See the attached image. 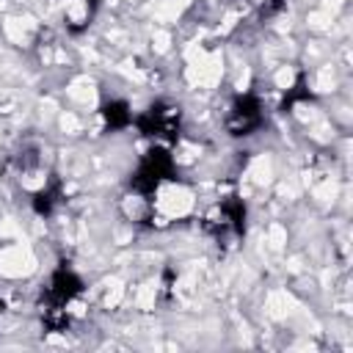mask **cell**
Instances as JSON below:
<instances>
[{
  "label": "cell",
  "mask_w": 353,
  "mask_h": 353,
  "mask_svg": "<svg viewBox=\"0 0 353 353\" xmlns=\"http://www.w3.org/2000/svg\"><path fill=\"white\" fill-rule=\"evenodd\" d=\"M179 108L171 102H154L138 116V130L157 146H171L179 135Z\"/></svg>",
  "instance_id": "6da1fadb"
},
{
  "label": "cell",
  "mask_w": 353,
  "mask_h": 353,
  "mask_svg": "<svg viewBox=\"0 0 353 353\" xmlns=\"http://www.w3.org/2000/svg\"><path fill=\"white\" fill-rule=\"evenodd\" d=\"M171 174H174V160H171V154L165 152V146H157V149H152V152L141 160V165L135 168L132 179H130V188L135 190V196L149 199V196H154V190H157Z\"/></svg>",
  "instance_id": "7a4b0ae2"
},
{
  "label": "cell",
  "mask_w": 353,
  "mask_h": 353,
  "mask_svg": "<svg viewBox=\"0 0 353 353\" xmlns=\"http://www.w3.org/2000/svg\"><path fill=\"white\" fill-rule=\"evenodd\" d=\"M243 226H245V204H243L237 196L223 199V201L215 204L212 212L204 218V229H207L210 234H215L218 240L243 234Z\"/></svg>",
  "instance_id": "3957f363"
},
{
  "label": "cell",
  "mask_w": 353,
  "mask_h": 353,
  "mask_svg": "<svg viewBox=\"0 0 353 353\" xmlns=\"http://www.w3.org/2000/svg\"><path fill=\"white\" fill-rule=\"evenodd\" d=\"M83 292V281L74 270L69 268H61L52 273L50 279V287L44 292V301H41V312H69L66 306H72V301Z\"/></svg>",
  "instance_id": "277c9868"
},
{
  "label": "cell",
  "mask_w": 353,
  "mask_h": 353,
  "mask_svg": "<svg viewBox=\"0 0 353 353\" xmlns=\"http://www.w3.org/2000/svg\"><path fill=\"white\" fill-rule=\"evenodd\" d=\"M262 124V105L254 94H243L234 99L229 116H226V130L232 135H251Z\"/></svg>",
  "instance_id": "5b68a950"
},
{
  "label": "cell",
  "mask_w": 353,
  "mask_h": 353,
  "mask_svg": "<svg viewBox=\"0 0 353 353\" xmlns=\"http://www.w3.org/2000/svg\"><path fill=\"white\" fill-rule=\"evenodd\" d=\"M102 116H105L108 130H124V127L132 124V110H130V105L121 102V99L108 102V105L102 108Z\"/></svg>",
  "instance_id": "8992f818"
},
{
  "label": "cell",
  "mask_w": 353,
  "mask_h": 353,
  "mask_svg": "<svg viewBox=\"0 0 353 353\" xmlns=\"http://www.w3.org/2000/svg\"><path fill=\"white\" fill-rule=\"evenodd\" d=\"M58 201H61V185H58V179H50V182L33 196V210H36L39 215H50V212L58 207Z\"/></svg>",
  "instance_id": "52a82bcc"
}]
</instances>
